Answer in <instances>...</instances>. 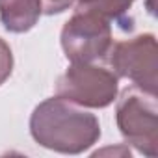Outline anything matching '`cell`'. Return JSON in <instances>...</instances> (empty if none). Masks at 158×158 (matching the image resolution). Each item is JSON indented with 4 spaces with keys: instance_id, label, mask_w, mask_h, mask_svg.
Wrapping results in <instances>:
<instances>
[{
    "instance_id": "6da1fadb",
    "label": "cell",
    "mask_w": 158,
    "mask_h": 158,
    "mask_svg": "<svg viewBox=\"0 0 158 158\" xmlns=\"http://www.w3.org/2000/svg\"><path fill=\"white\" fill-rule=\"evenodd\" d=\"M30 134L35 143L61 154H80L101 138L95 114L61 97H52L35 106L30 117Z\"/></svg>"
},
{
    "instance_id": "7a4b0ae2",
    "label": "cell",
    "mask_w": 158,
    "mask_h": 158,
    "mask_svg": "<svg viewBox=\"0 0 158 158\" xmlns=\"http://www.w3.org/2000/svg\"><path fill=\"white\" fill-rule=\"evenodd\" d=\"M115 121L121 136L141 154H158V106L156 93L130 86L121 91L115 106Z\"/></svg>"
},
{
    "instance_id": "3957f363",
    "label": "cell",
    "mask_w": 158,
    "mask_h": 158,
    "mask_svg": "<svg viewBox=\"0 0 158 158\" xmlns=\"http://www.w3.org/2000/svg\"><path fill=\"white\" fill-rule=\"evenodd\" d=\"M119 78L95 63H71L56 82V97L82 108H106L117 99Z\"/></svg>"
},
{
    "instance_id": "277c9868",
    "label": "cell",
    "mask_w": 158,
    "mask_h": 158,
    "mask_svg": "<svg viewBox=\"0 0 158 158\" xmlns=\"http://www.w3.org/2000/svg\"><path fill=\"white\" fill-rule=\"evenodd\" d=\"M61 48L71 63H93L110 52L112 23L88 11H76L61 28Z\"/></svg>"
},
{
    "instance_id": "5b68a950",
    "label": "cell",
    "mask_w": 158,
    "mask_h": 158,
    "mask_svg": "<svg viewBox=\"0 0 158 158\" xmlns=\"http://www.w3.org/2000/svg\"><path fill=\"white\" fill-rule=\"evenodd\" d=\"M156 54L158 50L154 35L141 34L132 39L112 45L106 58L117 78H128L134 86L156 93V84H158Z\"/></svg>"
},
{
    "instance_id": "8992f818",
    "label": "cell",
    "mask_w": 158,
    "mask_h": 158,
    "mask_svg": "<svg viewBox=\"0 0 158 158\" xmlns=\"http://www.w3.org/2000/svg\"><path fill=\"white\" fill-rule=\"evenodd\" d=\"M41 15L39 0H0V23L11 34L32 30Z\"/></svg>"
},
{
    "instance_id": "52a82bcc",
    "label": "cell",
    "mask_w": 158,
    "mask_h": 158,
    "mask_svg": "<svg viewBox=\"0 0 158 158\" xmlns=\"http://www.w3.org/2000/svg\"><path fill=\"white\" fill-rule=\"evenodd\" d=\"M132 4H134V0H76L74 10L95 13L114 24V23H123Z\"/></svg>"
},
{
    "instance_id": "ba28073f",
    "label": "cell",
    "mask_w": 158,
    "mask_h": 158,
    "mask_svg": "<svg viewBox=\"0 0 158 158\" xmlns=\"http://www.w3.org/2000/svg\"><path fill=\"white\" fill-rule=\"evenodd\" d=\"M13 71V54L10 45L0 37V86H2L8 78L11 76Z\"/></svg>"
},
{
    "instance_id": "9c48e42d",
    "label": "cell",
    "mask_w": 158,
    "mask_h": 158,
    "mask_svg": "<svg viewBox=\"0 0 158 158\" xmlns=\"http://www.w3.org/2000/svg\"><path fill=\"white\" fill-rule=\"evenodd\" d=\"M76 0H39L41 4V11L45 15H58L63 13L65 10L73 8Z\"/></svg>"
}]
</instances>
